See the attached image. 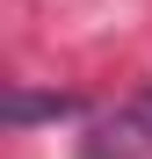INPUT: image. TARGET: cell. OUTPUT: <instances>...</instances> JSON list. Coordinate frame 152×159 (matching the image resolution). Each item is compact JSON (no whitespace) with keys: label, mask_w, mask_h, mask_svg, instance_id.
I'll use <instances>...</instances> for the list:
<instances>
[{"label":"cell","mask_w":152,"mask_h":159,"mask_svg":"<svg viewBox=\"0 0 152 159\" xmlns=\"http://www.w3.org/2000/svg\"><path fill=\"white\" fill-rule=\"evenodd\" d=\"M72 109H80V101H72V94H7V123L22 130V123H36V116H72Z\"/></svg>","instance_id":"obj_1"}]
</instances>
